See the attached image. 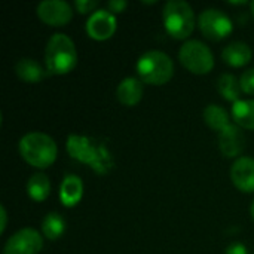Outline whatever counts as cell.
I'll return each instance as SVG.
<instances>
[{
	"instance_id": "30bf717a",
	"label": "cell",
	"mask_w": 254,
	"mask_h": 254,
	"mask_svg": "<svg viewBox=\"0 0 254 254\" xmlns=\"http://www.w3.org/2000/svg\"><path fill=\"white\" fill-rule=\"evenodd\" d=\"M116 16L107 9H97L86 21V31L95 40H106L116 31Z\"/></svg>"
},
{
	"instance_id": "7c38bea8",
	"label": "cell",
	"mask_w": 254,
	"mask_h": 254,
	"mask_svg": "<svg viewBox=\"0 0 254 254\" xmlns=\"http://www.w3.org/2000/svg\"><path fill=\"white\" fill-rule=\"evenodd\" d=\"M234 185L243 192H254V159L249 156L238 158L231 170Z\"/></svg>"
},
{
	"instance_id": "277c9868",
	"label": "cell",
	"mask_w": 254,
	"mask_h": 254,
	"mask_svg": "<svg viewBox=\"0 0 254 254\" xmlns=\"http://www.w3.org/2000/svg\"><path fill=\"white\" fill-rule=\"evenodd\" d=\"M137 73L144 83L164 85L173 77L174 63L162 51H149L138 58Z\"/></svg>"
},
{
	"instance_id": "6da1fadb",
	"label": "cell",
	"mask_w": 254,
	"mask_h": 254,
	"mask_svg": "<svg viewBox=\"0 0 254 254\" xmlns=\"http://www.w3.org/2000/svg\"><path fill=\"white\" fill-rule=\"evenodd\" d=\"M67 152L71 158L88 164L98 174H107L113 168V158L109 149L94 138L76 134L68 135Z\"/></svg>"
},
{
	"instance_id": "7402d4cb",
	"label": "cell",
	"mask_w": 254,
	"mask_h": 254,
	"mask_svg": "<svg viewBox=\"0 0 254 254\" xmlns=\"http://www.w3.org/2000/svg\"><path fill=\"white\" fill-rule=\"evenodd\" d=\"M240 85H241V89L243 92L246 94H254V68H249L243 73L241 79H240Z\"/></svg>"
},
{
	"instance_id": "4fadbf2b",
	"label": "cell",
	"mask_w": 254,
	"mask_h": 254,
	"mask_svg": "<svg viewBox=\"0 0 254 254\" xmlns=\"http://www.w3.org/2000/svg\"><path fill=\"white\" fill-rule=\"evenodd\" d=\"M116 97L124 106L138 104L143 97L141 80H138L137 77H125L116 89Z\"/></svg>"
},
{
	"instance_id": "3957f363",
	"label": "cell",
	"mask_w": 254,
	"mask_h": 254,
	"mask_svg": "<svg viewBox=\"0 0 254 254\" xmlns=\"http://www.w3.org/2000/svg\"><path fill=\"white\" fill-rule=\"evenodd\" d=\"M19 153L30 165L43 170L55 162L58 149L48 134L28 132L19 140Z\"/></svg>"
},
{
	"instance_id": "8992f818",
	"label": "cell",
	"mask_w": 254,
	"mask_h": 254,
	"mask_svg": "<svg viewBox=\"0 0 254 254\" xmlns=\"http://www.w3.org/2000/svg\"><path fill=\"white\" fill-rule=\"evenodd\" d=\"M179 58L182 64L195 74H207L214 67L211 49L199 40H188L182 45Z\"/></svg>"
},
{
	"instance_id": "9a60e30c",
	"label": "cell",
	"mask_w": 254,
	"mask_h": 254,
	"mask_svg": "<svg viewBox=\"0 0 254 254\" xmlns=\"http://www.w3.org/2000/svg\"><path fill=\"white\" fill-rule=\"evenodd\" d=\"M222 58L232 67H243L252 60V49L244 42H232L223 49Z\"/></svg>"
},
{
	"instance_id": "9c48e42d",
	"label": "cell",
	"mask_w": 254,
	"mask_h": 254,
	"mask_svg": "<svg viewBox=\"0 0 254 254\" xmlns=\"http://www.w3.org/2000/svg\"><path fill=\"white\" fill-rule=\"evenodd\" d=\"M37 15L39 18L54 27L65 25L71 16V6L64 0H43L37 6Z\"/></svg>"
},
{
	"instance_id": "4316f807",
	"label": "cell",
	"mask_w": 254,
	"mask_h": 254,
	"mask_svg": "<svg viewBox=\"0 0 254 254\" xmlns=\"http://www.w3.org/2000/svg\"><path fill=\"white\" fill-rule=\"evenodd\" d=\"M250 214H252V217L254 219V201L253 204H252V207H250Z\"/></svg>"
},
{
	"instance_id": "83f0119b",
	"label": "cell",
	"mask_w": 254,
	"mask_h": 254,
	"mask_svg": "<svg viewBox=\"0 0 254 254\" xmlns=\"http://www.w3.org/2000/svg\"><path fill=\"white\" fill-rule=\"evenodd\" d=\"M250 7H252V13H253V16H254V1H252V4H250Z\"/></svg>"
},
{
	"instance_id": "e0dca14e",
	"label": "cell",
	"mask_w": 254,
	"mask_h": 254,
	"mask_svg": "<svg viewBox=\"0 0 254 254\" xmlns=\"http://www.w3.org/2000/svg\"><path fill=\"white\" fill-rule=\"evenodd\" d=\"M232 116L238 127L254 129V100H238L234 103Z\"/></svg>"
},
{
	"instance_id": "ffe728a7",
	"label": "cell",
	"mask_w": 254,
	"mask_h": 254,
	"mask_svg": "<svg viewBox=\"0 0 254 254\" xmlns=\"http://www.w3.org/2000/svg\"><path fill=\"white\" fill-rule=\"evenodd\" d=\"M204 121L214 131H222L228 125H231L229 124L228 112L222 106H219V104H210V106L205 107V110H204Z\"/></svg>"
},
{
	"instance_id": "cb8c5ba5",
	"label": "cell",
	"mask_w": 254,
	"mask_h": 254,
	"mask_svg": "<svg viewBox=\"0 0 254 254\" xmlns=\"http://www.w3.org/2000/svg\"><path fill=\"white\" fill-rule=\"evenodd\" d=\"M125 7H127V1H125V0H110V1L107 3V9H109L112 13H119V12H122Z\"/></svg>"
},
{
	"instance_id": "8fae6325",
	"label": "cell",
	"mask_w": 254,
	"mask_h": 254,
	"mask_svg": "<svg viewBox=\"0 0 254 254\" xmlns=\"http://www.w3.org/2000/svg\"><path fill=\"white\" fill-rule=\"evenodd\" d=\"M219 146L225 156L234 158L243 153L246 147V137L238 125H228L219 134Z\"/></svg>"
},
{
	"instance_id": "603a6c76",
	"label": "cell",
	"mask_w": 254,
	"mask_h": 254,
	"mask_svg": "<svg viewBox=\"0 0 254 254\" xmlns=\"http://www.w3.org/2000/svg\"><path fill=\"white\" fill-rule=\"evenodd\" d=\"M74 6H76L77 12L88 13V12H91L92 9H95L98 6V1L97 0H76Z\"/></svg>"
},
{
	"instance_id": "ba28073f",
	"label": "cell",
	"mask_w": 254,
	"mask_h": 254,
	"mask_svg": "<svg viewBox=\"0 0 254 254\" xmlns=\"http://www.w3.org/2000/svg\"><path fill=\"white\" fill-rule=\"evenodd\" d=\"M42 247V235L33 228H24L6 241L3 254H39Z\"/></svg>"
},
{
	"instance_id": "5bb4252c",
	"label": "cell",
	"mask_w": 254,
	"mask_h": 254,
	"mask_svg": "<svg viewBox=\"0 0 254 254\" xmlns=\"http://www.w3.org/2000/svg\"><path fill=\"white\" fill-rule=\"evenodd\" d=\"M82 195H83V183H82L80 177H77L74 174L65 176V179L63 180L61 188H60L61 202L65 207H73L82 199Z\"/></svg>"
},
{
	"instance_id": "ac0fdd59",
	"label": "cell",
	"mask_w": 254,
	"mask_h": 254,
	"mask_svg": "<svg viewBox=\"0 0 254 254\" xmlns=\"http://www.w3.org/2000/svg\"><path fill=\"white\" fill-rule=\"evenodd\" d=\"M27 192L30 195L31 199H34L36 202H42L45 201L49 193H51V183L49 179L43 174V173H36L30 177L28 183H27Z\"/></svg>"
},
{
	"instance_id": "7a4b0ae2",
	"label": "cell",
	"mask_w": 254,
	"mask_h": 254,
	"mask_svg": "<svg viewBox=\"0 0 254 254\" xmlns=\"http://www.w3.org/2000/svg\"><path fill=\"white\" fill-rule=\"evenodd\" d=\"M45 63L52 74H65L77 63V52L73 40L64 33H55L46 43Z\"/></svg>"
},
{
	"instance_id": "484cf974",
	"label": "cell",
	"mask_w": 254,
	"mask_h": 254,
	"mask_svg": "<svg viewBox=\"0 0 254 254\" xmlns=\"http://www.w3.org/2000/svg\"><path fill=\"white\" fill-rule=\"evenodd\" d=\"M0 217H1V223H0V234L4 232L6 229V225H7V214H6V210L3 205H0Z\"/></svg>"
},
{
	"instance_id": "5b68a950",
	"label": "cell",
	"mask_w": 254,
	"mask_h": 254,
	"mask_svg": "<svg viewBox=\"0 0 254 254\" xmlns=\"http://www.w3.org/2000/svg\"><path fill=\"white\" fill-rule=\"evenodd\" d=\"M164 25L174 39H186L195 28V13L192 6L185 0H170L162 12Z\"/></svg>"
},
{
	"instance_id": "44dd1931",
	"label": "cell",
	"mask_w": 254,
	"mask_h": 254,
	"mask_svg": "<svg viewBox=\"0 0 254 254\" xmlns=\"http://www.w3.org/2000/svg\"><path fill=\"white\" fill-rule=\"evenodd\" d=\"M64 231H65V220L61 214L49 213L45 216V219L42 222V232H43L45 238L55 241L64 234Z\"/></svg>"
},
{
	"instance_id": "d4e9b609",
	"label": "cell",
	"mask_w": 254,
	"mask_h": 254,
	"mask_svg": "<svg viewBox=\"0 0 254 254\" xmlns=\"http://www.w3.org/2000/svg\"><path fill=\"white\" fill-rule=\"evenodd\" d=\"M225 254H247V249L241 243H232L231 246H228Z\"/></svg>"
},
{
	"instance_id": "52a82bcc",
	"label": "cell",
	"mask_w": 254,
	"mask_h": 254,
	"mask_svg": "<svg viewBox=\"0 0 254 254\" xmlns=\"http://www.w3.org/2000/svg\"><path fill=\"white\" fill-rule=\"evenodd\" d=\"M198 25L199 30L211 40H222L228 37L232 30L234 24L231 18L220 9H205L198 16Z\"/></svg>"
},
{
	"instance_id": "d6986e66",
	"label": "cell",
	"mask_w": 254,
	"mask_h": 254,
	"mask_svg": "<svg viewBox=\"0 0 254 254\" xmlns=\"http://www.w3.org/2000/svg\"><path fill=\"white\" fill-rule=\"evenodd\" d=\"M217 89L222 94V97L228 101L237 103L240 100L241 95V85L238 82V79L231 74V73H225L219 77L217 80Z\"/></svg>"
},
{
	"instance_id": "2e32d148",
	"label": "cell",
	"mask_w": 254,
	"mask_h": 254,
	"mask_svg": "<svg viewBox=\"0 0 254 254\" xmlns=\"http://www.w3.org/2000/svg\"><path fill=\"white\" fill-rule=\"evenodd\" d=\"M15 71L21 80L28 83H37L46 74L42 65L33 58H21L15 65Z\"/></svg>"
}]
</instances>
